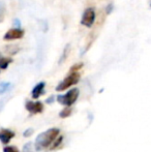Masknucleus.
<instances>
[{
    "instance_id": "nucleus-5",
    "label": "nucleus",
    "mask_w": 151,
    "mask_h": 152,
    "mask_svg": "<svg viewBox=\"0 0 151 152\" xmlns=\"http://www.w3.org/2000/svg\"><path fill=\"white\" fill-rule=\"evenodd\" d=\"M25 34V31L21 28H12L9 29L5 34H4V39L5 40H14L22 38Z\"/></svg>"
},
{
    "instance_id": "nucleus-20",
    "label": "nucleus",
    "mask_w": 151,
    "mask_h": 152,
    "mask_svg": "<svg viewBox=\"0 0 151 152\" xmlns=\"http://www.w3.org/2000/svg\"><path fill=\"white\" fill-rule=\"evenodd\" d=\"M33 132V129L32 128H30V129H28V130H26V132H24V137H29V136H31V134Z\"/></svg>"
},
{
    "instance_id": "nucleus-10",
    "label": "nucleus",
    "mask_w": 151,
    "mask_h": 152,
    "mask_svg": "<svg viewBox=\"0 0 151 152\" xmlns=\"http://www.w3.org/2000/svg\"><path fill=\"white\" fill-rule=\"evenodd\" d=\"M12 84L8 82H1L0 83V94L5 93L6 91H8V89L10 88Z\"/></svg>"
},
{
    "instance_id": "nucleus-13",
    "label": "nucleus",
    "mask_w": 151,
    "mask_h": 152,
    "mask_svg": "<svg viewBox=\"0 0 151 152\" xmlns=\"http://www.w3.org/2000/svg\"><path fill=\"white\" fill-rule=\"evenodd\" d=\"M69 45H66L65 46V48H64V50H63V53H62V57L60 58V60H59V63H62L63 61L66 59V57H67V55H69Z\"/></svg>"
},
{
    "instance_id": "nucleus-16",
    "label": "nucleus",
    "mask_w": 151,
    "mask_h": 152,
    "mask_svg": "<svg viewBox=\"0 0 151 152\" xmlns=\"http://www.w3.org/2000/svg\"><path fill=\"white\" fill-rule=\"evenodd\" d=\"M83 67V63H78V64H75L73 67L71 68V72H78V70L80 68Z\"/></svg>"
},
{
    "instance_id": "nucleus-12",
    "label": "nucleus",
    "mask_w": 151,
    "mask_h": 152,
    "mask_svg": "<svg viewBox=\"0 0 151 152\" xmlns=\"http://www.w3.org/2000/svg\"><path fill=\"white\" fill-rule=\"evenodd\" d=\"M62 140H63V137H59V138H57V140H55L54 142L52 143V145L50 146V148L52 149V150L56 149L57 147L61 145V143H62Z\"/></svg>"
},
{
    "instance_id": "nucleus-7",
    "label": "nucleus",
    "mask_w": 151,
    "mask_h": 152,
    "mask_svg": "<svg viewBox=\"0 0 151 152\" xmlns=\"http://www.w3.org/2000/svg\"><path fill=\"white\" fill-rule=\"evenodd\" d=\"M15 137V132L6 128H1L0 129V142L2 144H8L9 141Z\"/></svg>"
},
{
    "instance_id": "nucleus-2",
    "label": "nucleus",
    "mask_w": 151,
    "mask_h": 152,
    "mask_svg": "<svg viewBox=\"0 0 151 152\" xmlns=\"http://www.w3.org/2000/svg\"><path fill=\"white\" fill-rule=\"evenodd\" d=\"M79 97V89L74 88L71 89L67 93L63 94V95L57 96V100L59 102V104H63V106L71 107L77 102Z\"/></svg>"
},
{
    "instance_id": "nucleus-6",
    "label": "nucleus",
    "mask_w": 151,
    "mask_h": 152,
    "mask_svg": "<svg viewBox=\"0 0 151 152\" xmlns=\"http://www.w3.org/2000/svg\"><path fill=\"white\" fill-rule=\"evenodd\" d=\"M25 107L31 114H39L44 111V104L40 102H27Z\"/></svg>"
},
{
    "instance_id": "nucleus-14",
    "label": "nucleus",
    "mask_w": 151,
    "mask_h": 152,
    "mask_svg": "<svg viewBox=\"0 0 151 152\" xmlns=\"http://www.w3.org/2000/svg\"><path fill=\"white\" fill-rule=\"evenodd\" d=\"M4 15H5V5L3 2H0V23L3 21Z\"/></svg>"
},
{
    "instance_id": "nucleus-17",
    "label": "nucleus",
    "mask_w": 151,
    "mask_h": 152,
    "mask_svg": "<svg viewBox=\"0 0 151 152\" xmlns=\"http://www.w3.org/2000/svg\"><path fill=\"white\" fill-rule=\"evenodd\" d=\"M31 146H32V145H31V143H28V144L24 146V149H23V151H24V152H32Z\"/></svg>"
},
{
    "instance_id": "nucleus-21",
    "label": "nucleus",
    "mask_w": 151,
    "mask_h": 152,
    "mask_svg": "<svg viewBox=\"0 0 151 152\" xmlns=\"http://www.w3.org/2000/svg\"><path fill=\"white\" fill-rule=\"evenodd\" d=\"M53 99H54V97H53V96H51L50 98H48V99H47V102H49V104H50V102H53Z\"/></svg>"
},
{
    "instance_id": "nucleus-3",
    "label": "nucleus",
    "mask_w": 151,
    "mask_h": 152,
    "mask_svg": "<svg viewBox=\"0 0 151 152\" xmlns=\"http://www.w3.org/2000/svg\"><path fill=\"white\" fill-rule=\"evenodd\" d=\"M80 74L79 72H71L66 78L63 81H61L58 84V86L56 87L57 91H64L66 89H69V87L76 85L77 83L80 81Z\"/></svg>"
},
{
    "instance_id": "nucleus-11",
    "label": "nucleus",
    "mask_w": 151,
    "mask_h": 152,
    "mask_svg": "<svg viewBox=\"0 0 151 152\" xmlns=\"http://www.w3.org/2000/svg\"><path fill=\"white\" fill-rule=\"evenodd\" d=\"M71 112H73V110H71L69 107H67V108L63 109V110L61 111L60 114H59V116H60L61 118H66V117H69V115L71 114Z\"/></svg>"
},
{
    "instance_id": "nucleus-1",
    "label": "nucleus",
    "mask_w": 151,
    "mask_h": 152,
    "mask_svg": "<svg viewBox=\"0 0 151 152\" xmlns=\"http://www.w3.org/2000/svg\"><path fill=\"white\" fill-rule=\"evenodd\" d=\"M58 128H50L47 132H42L35 140V150H42L52 145V143L58 138L59 134Z\"/></svg>"
},
{
    "instance_id": "nucleus-18",
    "label": "nucleus",
    "mask_w": 151,
    "mask_h": 152,
    "mask_svg": "<svg viewBox=\"0 0 151 152\" xmlns=\"http://www.w3.org/2000/svg\"><path fill=\"white\" fill-rule=\"evenodd\" d=\"M113 8H114L113 4H109V5L107 6V10H106V12H107V15L111 14V12H112V10H113Z\"/></svg>"
},
{
    "instance_id": "nucleus-9",
    "label": "nucleus",
    "mask_w": 151,
    "mask_h": 152,
    "mask_svg": "<svg viewBox=\"0 0 151 152\" xmlns=\"http://www.w3.org/2000/svg\"><path fill=\"white\" fill-rule=\"evenodd\" d=\"M12 62V58H6V57H2L0 55V68L1 69H6Z\"/></svg>"
},
{
    "instance_id": "nucleus-4",
    "label": "nucleus",
    "mask_w": 151,
    "mask_h": 152,
    "mask_svg": "<svg viewBox=\"0 0 151 152\" xmlns=\"http://www.w3.org/2000/svg\"><path fill=\"white\" fill-rule=\"evenodd\" d=\"M95 18H96L95 10L93 7H88L83 12L82 19H81V24L84 25L85 27L91 28L95 22Z\"/></svg>"
},
{
    "instance_id": "nucleus-8",
    "label": "nucleus",
    "mask_w": 151,
    "mask_h": 152,
    "mask_svg": "<svg viewBox=\"0 0 151 152\" xmlns=\"http://www.w3.org/2000/svg\"><path fill=\"white\" fill-rule=\"evenodd\" d=\"M44 86H46V83L44 82H39L34 86V88L32 89V97L37 99L44 91Z\"/></svg>"
},
{
    "instance_id": "nucleus-15",
    "label": "nucleus",
    "mask_w": 151,
    "mask_h": 152,
    "mask_svg": "<svg viewBox=\"0 0 151 152\" xmlns=\"http://www.w3.org/2000/svg\"><path fill=\"white\" fill-rule=\"evenodd\" d=\"M3 152H19V149L15 146H6L3 149Z\"/></svg>"
},
{
    "instance_id": "nucleus-19",
    "label": "nucleus",
    "mask_w": 151,
    "mask_h": 152,
    "mask_svg": "<svg viewBox=\"0 0 151 152\" xmlns=\"http://www.w3.org/2000/svg\"><path fill=\"white\" fill-rule=\"evenodd\" d=\"M14 23H15V26H16V28H20V27H21V22H20V20H18V19H15Z\"/></svg>"
}]
</instances>
